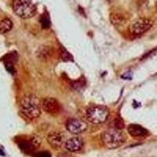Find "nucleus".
Listing matches in <instances>:
<instances>
[{
    "label": "nucleus",
    "instance_id": "obj_1",
    "mask_svg": "<svg viewBox=\"0 0 157 157\" xmlns=\"http://www.w3.org/2000/svg\"><path fill=\"white\" fill-rule=\"evenodd\" d=\"M42 103L39 98L34 94H28L22 98L20 103V111L28 120H34L41 114Z\"/></svg>",
    "mask_w": 157,
    "mask_h": 157
},
{
    "label": "nucleus",
    "instance_id": "obj_2",
    "mask_svg": "<svg viewBox=\"0 0 157 157\" xmlns=\"http://www.w3.org/2000/svg\"><path fill=\"white\" fill-rule=\"evenodd\" d=\"M101 139L108 148H117L125 143L126 136L121 130L113 127L108 129L102 134Z\"/></svg>",
    "mask_w": 157,
    "mask_h": 157
},
{
    "label": "nucleus",
    "instance_id": "obj_3",
    "mask_svg": "<svg viewBox=\"0 0 157 157\" xmlns=\"http://www.w3.org/2000/svg\"><path fill=\"white\" fill-rule=\"evenodd\" d=\"M13 10L19 17L29 19L36 15L37 8L32 0H14Z\"/></svg>",
    "mask_w": 157,
    "mask_h": 157
},
{
    "label": "nucleus",
    "instance_id": "obj_4",
    "mask_svg": "<svg viewBox=\"0 0 157 157\" xmlns=\"http://www.w3.org/2000/svg\"><path fill=\"white\" fill-rule=\"evenodd\" d=\"M109 110L105 106L96 105L90 107L86 111V117L94 124H101L108 120Z\"/></svg>",
    "mask_w": 157,
    "mask_h": 157
},
{
    "label": "nucleus",
    "instance_id": "obj_5",
    "mask_svg": "<svg viewBox=\"0 0 157 157\" xmlns=\"http://www.w3.org/2000/svg\"><path fill=\"white\" fill-rule=\"evenodd\" d=\"M153 25V21L148 18H139L133 22L130 26V33L134 37L142 36L148 32Z\"/></svg>",
    "mask_w": 157,
    "mask_h": 157
},
{
    "label": "nucleus",
    "instance_id": "obj_6",
    "mask_svg": "<svg viewBox=\"0 0 157 157\" xmlns=\"http://www.w3.org/2000/svg\"><path fill=\"white\" fill-rule=\"evenodd\" d=\"M87 123L80 119L71 118L67 121L66 128L71 134H79L87 129Z\"/></svg>",
    "mask_w": 157,
    "mask_h": 157
},
{
    "label": "nucleus",
    "instance_id": "obj_7",
    "mask_svg": "<svg viewBox=\"0 0 157 157\" xmlns=\"http://www.w3.org/2000/svg\"><path fill=\"white\" fill-rule=\"evenodd\" d=\"M41 145V139L36 135H32L28 140L21 141L19 146L25 152H32L37 149Z\"/></svg>",
    "mask_w": 157,
    "mask_h": 157
},
{
    "label": "nucleus",
    "instance_id": "obj_8",
    "mask_svg": "<svg viewBox=\"0 0 157 157\" xmlns=\"http://www.w3.org/2000/svg\"><path fill=\"white\" fill-rule=\"evenodd\" d=\"M47 141L54 148H61L65 141V136L61 131H52L47 135Z\"/></svg>",
    "mask_w": 157,
    "mask_h": 157
},
{
    "label": "nucleus",
    "instance_id": "obj_9",
    "mask_svg": "<svg viewBox=\"0 0 157 157\" xmlns=\"http://www.w3.org/2000/svg\"><path fill=\"white\" fill-rule=\"evenodd\" d=\"M42 109L50 114H56L61 110V105L55 98H47L42 102Z\"/></svg>",
    "mask_w": 157,
    "mask_h": 157
},
{
    "label": "nucleus",
    "instance_id": "obj_10",
    "mask_svg": "<svg viewBox=\"0 0 157 157\" xmlns=\"http://www.w3.org/2000/svg\"><path fill=\"white\" fill-rule=\"evenodd\" d=\"M83 147V140L79 137H73L67 140L64 143V148L71 152L80 151Z\"/></svg>",
    "mask_w": 157,
    "mask_h": 157
},
{
    "label": "nucleus",
    "instance_id": "obj_11",
    "mask_svg": "<svg viewBox=\"0 0 157 157\" xmlns=\"http://www.w3.org/2000/svg\"><path fill=\"white\" fill-rule=\"evenodd\" d=\"M127 130L131 137L136 138H143L148 135V130L145 127L138 124H130L129 125Z\"/></svg>",
    "mask_w": 157,
    "mask_h": 157
},
{
    "label": "nucleus",
    "instance_id": "obj_12",
    "mask_svg": "<svg viewBox=\"0 0 157 157\" xmlns=\"http://www.w3.org/2000/svg\"><path fill=\"white\" fill-rule=\"evenodd\" d=\"M17 61V54L16 53H10L6 56V58L4 60L5 61L6 68L10 72V73H14V65L15 63Z\"/></svg>",
    "mask_w": 157,
    "mask_h": 157
},
{
    "label": "nucleus",
    "instance_id": "obj_13",
    "mask_svg": "<svg viewBox=\"0 0 157 157\" xmlns=\"http://www.w3.org/2000/svg\"><path fill=\"white\" fill-rule=\"evenodd\" d=\"M111 22L116 27H120L126 24V19L124 17L118 13H112L110 16Z\"/></svg>",
    "mask_w": 157,
    "mask_h": 157
},
{
    "label": "nucleus",
    "instance_id": "obj_14",
    "mask_svg": "<svg viewBox=\"0 0 157 157\" xmlns=\"http://www.w3.org/2000/svg\"><path fill=\"white\" fill-rule=\"evenodd\" d=\"M13 23L9 18H5L0 21V33L6 34L12 29Z\"/></svg>",
    "mask_w": 157,
    "mask_h": 157
},
{
    "label": "nucleus",
    "instance_id": "obj_15",
    "mask_svg": "<svg viewBox=\"0 0 157 157\" xmlns=\"http://www.w3.org/2000/svg\"><path fill=\"white\" fill-rule=\"evenodd\" d=\"M59 55H60V57L62 59V61H73V57L63 46H61L59 47Z\"/></svg>",
    "mask_w": 157,
    "mask_h": 157
},
{
    "label": "nucleus",
    "instance_id": "obj_16",
    "mask_svg": "<svg viewBox=\"0 0 157 157\" xmlns=\"http://www.w3.org/2000/svg\"><path fill=\"white\" fill-rule=\"evenodd\" d=\"M53 50L50 48V47H44L39 50V57L43 59H47L52 55Z\"/></svg>",
    "mask_w": 157,
    "mask_h": 157
},
{
    "label": "nucleus",
    "instance_id": "obj_17",
    "mask_svg": "<svg viewBox=\"0 0 157 157\" xmlns=\"http://www.w3.org/2000/svg\"><path fill=\"white\" fill-rule=\"evenodd\" d=\"M39 22H40V24H41L42 28H43V29H48V28H50V20L48 15L46 14V13L42 15L40 19H39Z\"/></svg>",
    "mask_w": 157,
    "mask_h": 157
},
{
    "label": "nucleus",
    "instance_id": "obj_18",
    "mask_svg": "<svg viewBox=\"0 0 157 157\" xmlns=\"http://www.w3.org/2000/svg\"><path fill=\"white\" fill-rule=\"evenodd\" d=\"M85 83H86V82H85L84 78H79V79H78V80L71 82V86H72L75 90H78L82 89L84 86V85H85Z\"/></svg>",
    "mask_w": 157,
    "mask_h": 157
},
{
    "label": "nucleus",
    "instance_id": "obj_19",
    "mask_svg": "<svg viewBox=\"0 0 157 157\" xmlns=\"http://www.w3.org/2000/svg\"><path fill=\"white\" fill-rule=\"evenodd\" d=\"M114 127L116 129H119V130H122V129L124 128V123H123V120L120 118H117L114 121Z\"/></svg>",
    "mask_w": 157,
    "mask_h": 157
},
{
    "label": "nucleus",
    "instance_id": "obj_20",
    "mask_svg": "<svg viewBox=\"0 0 157 157\" xmlns=\"http://www.w3.org/2000/svg\"><path fill=\"white\" fill-rule=\"evenodd\" d=\"M35 157H52L51 154L47 151H43V152H39L35 155Z\"/></svg>",
    "mask_w": 157,
    "mask_h": 157
},
{
    "label": "nucleus",
    "instance_id": "obj_21",
    "mask_svg": "<svg viewBox=\"0 0 157 157\" xmlns=\"http://www.w3.org/2000/svg\"><path fill=\"white\" fill-rule=\"evenodd\" d=\"M0 155H5V152H3V150L2 149V148H0Z\"/></svg>",
    "mask_w": 157,
    "mask_h": 157
}]
</instances>
